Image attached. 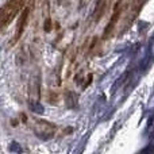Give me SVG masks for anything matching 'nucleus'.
Wrapping results in <instances>:
<instances>
[{
    "label": "nucleus",
    "instance_id": "1",
    "mask_svg": "<svg viewBox=\"0 0 154 154\" xmlns=\"http://www.w3.org/2000/svg\"><path fill=\"white\" fill-rule=\"evenodd\" d=\"M26 0H8L2 8V15H0V26L2 30H4L11 22L15 19V16L24 10Z\"/></svg>",
    "mask_w": 154,
    "mask_h": 154
},
{
    "label": "nucleus",
    "instance_id": "3",
    "mask_svg": "<svg viewBox=\"0 0 154 154\" xmlns=\"http://www.w3.org/2000/svg\"><path fill=\"white\" fill-rule=\"evenodd\" d=\"M120 12H122V7H120V2H118L116 4H115L114 12H112V16H111V20H109V23L106 26V30H104V34H103V38L109 37V35H111V32L114 31L115 26H116L118 20H119Z\"/></svg>",
    "mask_w": 154,
    "mask_h": 154
},
{
    "label": "nucleus",
    "instance_id": "2",
    "mask_svg": "<svg viewBox=\"0 0 154 154\" xmlns=\"http://www.w3.org/2000/svg\"><path fill=\"white\" fill-rule=\"evenodd\" d=\"M30 11H31V5H26L24 10L22 11V15H20V18H19L18 24H16V31H15V37H14V43H15L16 41L20 39V37L23 35L24 29H26V24H27V22H29Z\"/></svg>",
    "mask_w": 154,
    "mask_h": 154
}]
</instances>
